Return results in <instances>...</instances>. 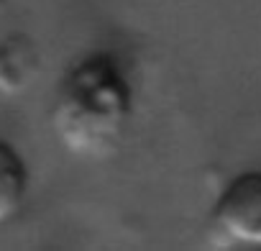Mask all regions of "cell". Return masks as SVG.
Segmentation results:
<instances>
[{
    "label": "cell",
    "mask_w": 261,
    "mask_h": 251,
    "mask_svg": "<svg viewBox=\"0 0 261 251\" xmlns=\"http://www.w3.org/2000/svg\"><path fill=\"white\" fill-rule=\"evenodd\" d=\"M134 118V87L110 52L80 54L59 74L49 123L64 152L80 159L110 157L128 134Z\"/></svg>",
    "instance_id": "6da1fadb"
},
{
    "label": "cell",
    "mask_w": 261,
    "mask_h": 251,
    "mask_svg": "<svg viewBox=\"0 0 261 251\" xmlns=\"http://www.w3.org/2000/svg\"><path fill=\"white\" fill-rule=\"evenodd\" d=\"M213 238L223 246L261 248V169L236 174L210 210Z\"/></svg>",
    "instance_id": "7a4b0ae2"
},
{
    "label": "cell",
    "mask_w": 261,
    "mask_h": 251,
    "mask_svg": "<svg viewBox=\"0 0 261 251\" xmlns=\"http://www.w3.org/2000/svg\"><path fill=\"white\" fill-rule=\"evenodd\" d=\"M41 72V52L26 34L0 39V95L16 97L26 92Z\"/></svg>",
    "instance_id": "3957f363"
},
{
    "label": "cell",
    "mask_w": 261,
    "mask_h": 251,
    "mask_svg": "<svg viewBox=\"0 0 261 251\" xmlns=\"http://www.w3.org/2000/svg\"><path fill=\"white\" fill-rule=\"evenodd\" d=\"M29 182L26 159L11 141L0 139V225L11 223L23 210Z\"/></svg>",
    "instance_id": "277c9868"
},
{
    "label": "cell",
    "mask_w": 261,
    "mask_h": 251,
    "mask_svg": "<svg viewBox=\"0 0 261 251\" xmlns=\"http://www.w3.org/2000/svg\"><path fill=\"white\" fill-rule=\"evenodd\" d=\"M6 8V0H0V11H3Z\"/></svg>",
    "instance_id": "5b68a950"
}]
</instances>
